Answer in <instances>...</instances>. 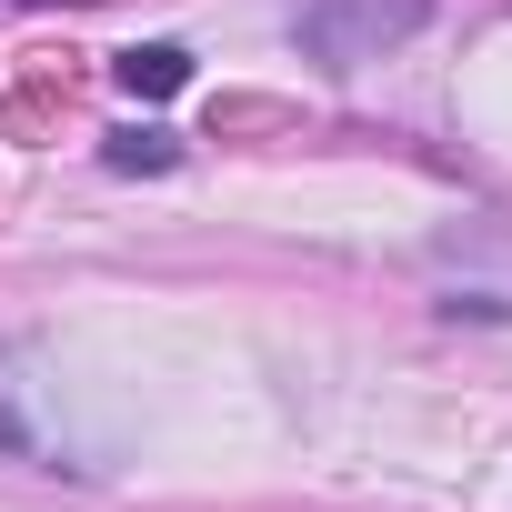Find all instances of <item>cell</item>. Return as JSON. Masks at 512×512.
<instances>
[{
	"instance_id": "1",
	"label": "cell",
	"mask_w": 512,
	"mask_h": 512,
	"mask_svg": "<svg viewBox=\"0 0 512 512\" xmlns=\"http://www.w3.org/2000/svg\"><path fill=\"white\" fill-rule=\"evenodd\" d=\"M422 21H432L422 0H302V51L332 61V71H362L392 41H412Z\"/></svg>"
},
{
	"instance_id": "2",
	"label": "cell",
	"mask_w": 512,
	"mask_h": 512,
	"mask_svg": "<svg viewBox=\"0 0 512 512\" xmlns=\"http://www.w3.org/2000/svg\"><path fill=\"white\" fill-rule=\"evenodd\" d=\"M111 81H121L131 101H171V91L191 81V51H171V41H141V51H121V61H111Z\"/></svg>"
},
{
	"instance_id": "3",
	"label": "cell",
	"mask_w": 512,
	"mask_h": 512,
	"mask_svg": "<svg viewBox=\"0 0 512 512\" xmlns=\"http://www.w3.org/2000/svg\"><path fill=\"white\" fill-rule=\"evenodd\" d=\"M171 131H111V171H171Z\"/></svg>"
}]
</instances>
